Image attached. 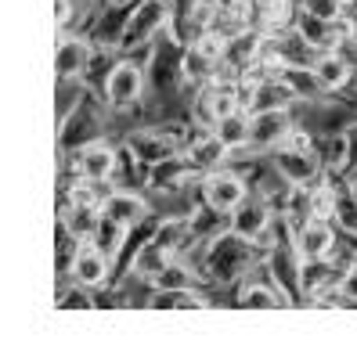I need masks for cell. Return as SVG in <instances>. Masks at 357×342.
<instances>
[{
  "mask_svg": "<svg viewBox=\"0 0 357 342\" xmlns=\"http://www.w3.org/2000/svg\"><path fill=\"white\" fill-rule=\"evenodd\" d=\"M213 134L224 141V148H227L231 155L249 152V148H253V112L238 109V112H231V116H220L213 123Z\"/></svg>",
  "mask_w": 357,
  "mask_h": 342,
  "instance_id": "14",
  "label": "cell"
},
{
  "mask_svg": "<svg viewBox=\"0 0 357 342\" xmlns=\"http://www.w3.org/2000/svg\"><path fill=\"white\" fill-rule=\"evenodd\" d=\"M238 306H249V310H253V306L282 310V306H292V299H289V292H282V288H275V285H245Z\"/></svg>",
  "mask_w": 357,
  "mask_h": 342,
  "instance_id": "22",
  "label": "cell"
},
{
  "mask_svg": "<svg viewBox=\"0 0 357 342\" xmlns=\"http://www.w3.org/2000/svg\"><path fill=\"white\" fill-rule=\"evenodd\" d=\"M271 224H275V209H271V202L264 195H249L235 212H231V231L249 238V242H260V234Z\"/></svg>",
  "mask_w": 357,
  "mask_h": 342,
  "instance_id": "11",
  "label": "cell"
},
{
  "mask_svg": "<svg viewBox=\"0 0 357 342\" xmlns=\"http://www.w3.org/2000/svg\"><path fill=\"white\" fill-rule=\"evenodd\" d=\"M91 61H94V44L87 36H73L66 33L61 36V44H58V58H54V72L58 79H83V72L91 69Z\"/></svg>",
  "mask_w": 357,
  "mask_h": 342,
  "instance_id": "10",
  "label": "cell"
},
{
  "mask_svg": "<svg viewBox=\"0 0 357 342\" xmlns=\"http://www.w3.org/2000/svg\"><path fill=\"white\" fill-rule=\"evenodd\" d=\"M347 202H354L357 205V173L350 177V184H347Z\"/></svg>",
  "mask_w": 357,
  "mask_h": 342,
  "instance_id": "28",
  "label": "cell"
},
{
  "mask_svg": "<svg viewBox=\"0 0 357 342\" xmlns=\"http://www.w3.org/2000/svg\"><path fill=\"white\" fill-rule=\"evenodd\" d=\"M101 209L109 212L112 220H119V224H127L130 231L149 217V202H144L137 191H112V195H105V202H101Z\"/></svg>",
  "mask_w": 357,
  "mask_h": 342,
  "instance_id": "17",
  "label": "cell"
},
{
  "mask_svg": "<svg viewBox=\"0 0 357 342\" xmlns=\"http://www.w3.org/2000/svg\"><path fill=\"white\" fill-rule=\"evenodd\" d=\"M170 22H174V0H141V8H134L130 18H127V29H123L119 51L149 47Z\"/></svg>",
  "mask_w": 357,
  "mask_h": 342,
  "instance_id": "2",
  "label": "cell"
},
{
  "mask_svg": "<svg viewBox=\"0 0 357 342\" xmlns=\"http://www.w3.org/2000/svg\"><path fill=\"white\" fill-rule=\"evenodd\" d=\"M184 159L192 162V169H195V173H209V169L224 166V162L231 159V152L224 148V141H220L213 130H206L199 141H192V144L184 148Z\"/></svg>",
  "mask_w": 357,
  "mask_h": 342,
  "instance_id": "15",
  "label": "cell"
},
{
  "mask_svg": "<svg viewBox=\"0 0 357 342\" xmlns=\"http://www.w3.org/2000/svg\"><path fill=\"white\" fill-rule=\"evenodd\" d=\"M152 288H162V292H188V288H199V274L188 267V263L174 260V263H166V267L152 277Z\"/></svg>",
  "mask_w": 357,
  "mask_h": 342,
  "instance_id": "20",
  "label": "cell"
},
{
  "mask_svg": "<svg viewBox=\"0 0 357 342\" xmlns=\"http://www.w3.org/2000/svg\"><path fill=\"white\" fill-rule=\"evenodd\" d=\"M127 234H130L127 224H119V220H112L109 212H105L101 224H98V231H94V242L109 252V256H116V252L123 249V242H127Z\"/></svg>",
  "mask_w": 357,
  "mask_h": 342,
  "instance_id": "23",
  "label": "cell"
},
{
  "mask_svg": "<svg viewBox=\"0 0 357 342\" xmlns=\"http://www.w3.org/2000/svg\"><path fill=\"white\" fill-rule=\"evenodd\" d=\"M245 199H249V184L238 169L217 166V169H209V173H202V202H209L213 209L235 212Z\"/></svg>",
  "mask_w": 357,
  "mask_h": 342,
  "instance_id": "4",
  "label": "cell"
},
{
  "mask_svg": "<svg viewBox=\"0 0 357 342\" xmlns=\"http://www.w3.org/2000/svg\"><path fill=\"white\" fill-rule=\"evenodd\" d=\"M321 162H325V173H343V169L354 162V155H350V144H347V134H335V137L325 144Z\"/></svg>",
  "mask_w": 357,
  "mask_h": 342,
  "instance_id": "24",
  "label": "cell"
},
{
  "mask_svg": "<svg viewBox=\"0 0 357 342\" xmlns=\"http://www.w3.org/2000/svg\"><path fill=\"white\" fill-rule=\"evenodd\" d=\"M242 22L257 33H282L292 26L289 0H242Z\"/></svg>",
  "mask_w": 357,
  "mask_h": 342,
  "instance_id": "8",
  "label": "cell"
},
{
  "mask_svg": "<svg viewBox=\"0 0 357 342\" xmlns=\"http://www.w3.org/2000/svg\"><path fill=\"white\" fill-rule=\"evenodd\" d=\"M300 8L318 18H340L347 11V0H300Z\"/></svg>",
  "mask_w": 357,
  "mask_h": 342,
  "instance_id": "26",
  "label": "cell"
},
{
  "mask_svg": "<svg viewBox=\"0 0 357 342\" xmlns=\"http://www.w3.org/2000/svg\"><path fill=\"white\" fill-rule=\"evenodd\" d=\"M127 148H130V155L141 166H159V162H166V159H174V155L184 152L181 141L170 137V134H162V130H137V134L127 137Z\"/></svg>",
  "mask_w": 357,
  "mask_h": 342,
  "instance_id": "9",
  "label": "cell"
},
{
  "mask_svg": "<svg viewBox=\"0 0 357 342\" xmlns=\"http://www.w3.org/2000/svg\"><path fill=\"white\" fill-rule=\"evenodd\" d=\"M112 4H116V8H123V4H130V0H112Z\"/></svg>",
  "mask_w": 357,
  "mask_h": 342,
  "instance_id": "29",
  "label": "cell"
},
{
  "mask_svg": "<svg viewBox=\"0 0 357 342\" xmlns=\"http://www.w3.org/2000/svg\"><path fill=\"white\" fill-rule=\"evenodd\" d=\"M144 83H149V69L130 61V58H123L109 69V76H105V101H109L112 109H130V104L141 101Z\"/></svg>",
  "mask_w": 357,
  "mask_h": 342,
  "instance_id": "5",
  "label": "cell"
},
{
  "mask_svg": "<svg viewBox=\"0 0 357 342\" xmlns=\"http://www.w3.org/2000/svg\"><path fill=\"white\" fill-rule=\"evenodd\" d=\"M109 260H112V256L105 252L94 238L79 242V249L73 252V267H69L73 281L79 288H101L105 281H109Z\"/></svg>",
  "mask_w": 357,
  "mask_h": 342,
  "instance_id": "6",
  "label": "cell"
},
{
  "mask_svg": "<svg viewBox=\"0 0 357 342\" xmlns=\"http://www.w3.org/2000/svg\"><path fill=\"white\" fill-rule=\"evenodd\" d=\"M340 238L332 231V220H303L296 224V234H292V249L300 252V260H325V256L335 252Z\"/></svg>",
  "mask_w": 357,
  "mask_h": 342,
  "instance_id": "7",
  "label": "cell"
},
{
  "mask_svg": "<svg viewBox=\"0 0 357 342\" xmlns=\"http://www.w3.org/2000/svg\"><path fill=\"white\" fill-rule=\"evenodd\" d=\"M271 162H275V169L292 187H314L325 173L321 152H314V148H285L282 144L271 152Z\"/></svg>",
  "mask_w": 357,
  "mask_h": 342,
  "instance_id": "3",
  "label": "cell"
},
{
  "mask_svg": "<svg viewBox=\"0 0 357 342\" xmlns=\"http://www.w3.org/2000/svg\"><path fill=\"white\" fill-rule=\"evenodd\" d=\"M76 173L94 180V184H105V180L116 173V148L105 144V141L79 144V152H76Z\"/></svg>",
  "mask_w": 357,
  "mask_h": 342,
  "instance_id": "13",
  "label": "cell"
},
{
  "mask_svg": "<svg viewBox=\"0 0 357 342\" xmlns=\"http://www.w3.org/2000/svg\"><path fill=\"white\" fill-rule=\"evenodd\" d=\"M340 277H343V267H335L332 256H325V260H303L300 263V292L314 295L328 285H340Z\"/></svg>",
  "mask_w": 357,
  "mask_h": 342,
  "instance_id": "18",
  "label": "cell"
},
{
  "mask_svg": "<svg viewBox=\"0 0 357 342\" xmlns=\"http://www.w3.org/2000/svg\"><path fill=\"white\" fill-rule=\"evenodd\" d=\"M340 292H343V299H347V306H357V260L343 270V277H340Z\"/></svg>",
  "mask_w": 357,
  "mask_h": 342,
  "instance_id": "27",
  "label": "cell"
},
{
  "mask_svg": "<svg viewBox=\"0 0 357 342\" xmlns=\"http://www.w3.org/2000/svg\"><path fill=\"white\" fill-rule=\"evenodd\" d=\"M292 116L289 109H271V112H257L253 116V152H275L278 144H285V137L292 134Z\"/></svg>",
  "mask_w": 357,
  "mask_h": 342,
  "instance_id": "12",
  "label": "cell"
},
{
  "mask_svg": "<svg viewBox=\"0 0 357 342\" xmlns=\"http://www.w3.org/2000/svg\"><path fill=\"white\" fill-rule=\"evenodd\" d=\"M314 76L321 79L325 91H343L354 79V61L343 51H321L318 61H314Z\"/></svg>",
  "mask_w": 357,
  "mask_h": 342,
  "instance_id": "16",
  "label": "cell"
},
{
  "mask_svg": "<svg viewBox=\"0 0 357 342\" xmlns=\"http://www.w3.org/2000/svg\"><path fill=\"white\" fill-rule=\"evenodd\" d=\"M264 256L267 252L257 242L242 238V234H235V231H224V234H217L213 242H206L202 260H206V274L224 285V281H238L242 274H249Z\"/></svg>",
  "mask_w": 357,
  "mask_h": 342,
  "instance_id": "1",
  "label": "cell"
},
{
  "mask_svg": "<svg viewBox=\"0 0 357 342\" xmlns=\"http://www.w3.org/2000/svg\"><path fill=\"white\" fill-rule=\"evenodd\" d=\"M174 260H177V256L152 238L149 245H141V252L134 256V274H137V277H149V281H152V277H155L166 263H174Z\"/></svg>",
  "mask_w": 357,
  "mask_h": 342,
  "instance_id": "21",
  "label": "cell"
},
{
  "mask_svg": "<svg viewBox=\"0 0 357 342\" xmlns=\"http://www.w3.org/2000/svg\"><path fill=\"white\" fill-rule=\"evenodd\" d=\"M340 202H335V191L328 184H314L310 187V217L314 220H335Z\"/></svg>",
  "mask_w": 357,
  "mask_h": 342,
  "instance_id": "25",
  "label": "cell"
},
{
  "mask_svg": "<svg viewBox=\"0 0 357 342\" xmlns=\"http://www.w3.org/2000/svg\"><path fill=\"white\" fill-rule=\"evenodd\" d=\"M101 217H105V209L101 205H87V202H66V209H61V224H66L79 242H87V238H94V231H98V224H101Z\"/></svg>",
  "mask_w": 357,
  "mask_h": 342,
  "instance_id": "19",
  "label": "cell"
}]
</instances>
